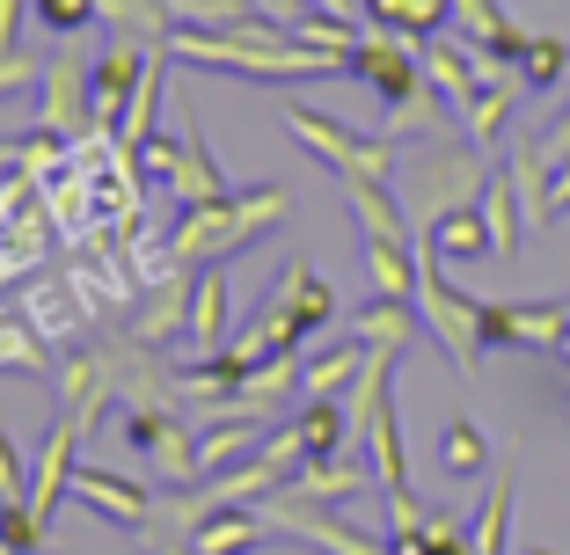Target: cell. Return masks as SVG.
I'll use <instances>...</instances> for the list:
<instances>
[{
    "label": "cell",
    "instance_id": "1",
    "mask_svg": "<svg viewBox=\"0 0 570 555\" xmlns=\"http://www.w3.org/2000/svg\"><path fill=\"white\" fill-rule=\"evenodd\" d=\"M168 59H184V67H213V73H249V81H315V73H352V59H336V51H315L301 44L293 30L278 22L249 16L235 30H176L168 37Z\"/></svg>",
    "mask_w": 570,
    "mask_h": 555
},
{
    "label": "cell",
    "instance_id": "2",
    "mask_svg": "<svg viewBox=\"0 0 570 555\" xmlns=\"http://www.w3.org/2000/svg\"><path fill=\"white\" fill-rule=\"evenodd\" d=\"M293 212V190L285 184H256V190H219L205 205H184L176 235H168V270H205L227 264L235 249H249L256 235H271L278 219Z\"/></svg>",
    "mask_w": 570,
    "mask_h": 555
},
{
    "label": "cell",
    "instance_id": "3",
    "mask_svg": "<svg viewBox=\"0 0 570 555\" xmlns=\"http://www.w3.org/2000/svg\"><path fill=\"white\" fill-rule=\"evenodd\" d=\"M336 321V293L330 278H322L315 264H285L278 286H271V300L256 307L249 337H242V351L249 358H278V351H301L315 329H330Z\"/></svg>",
    "mask_w": 570,
    "mask_h": 555
},
{
    "label": "cell",
    "instance_id": "4",
    "mask_svg": "<svg viewBox=\"0 0 570 555\" xmlns=\"http://www.w3.org/2000/svg\"><path fill=\"white\" fill-rule=\"evenodd\" d=\"M285 132L301 139L307 153H315L322 169L344 184V176H373V184H395V169H403V139L387 132H358V125L330 118V110H301V102H285Z\"/></svg>",
    "mask_w": 570,
    "mask_h": 555
},
{
    "label": "cell",
    "instance_id": "5",
    "mask_svg": "<svg viewBox=\"0 0 570 555\" xmlns=\"http://www.w3.org/2000/svg\"><path fill=\"white\" fill-rule=\"evenodd\" d=\"M490 184L483 169V147H432V153H410L403 161V212L410 227H439L446 212H461V205H475Z\"/></svg>",
    "mask_w": 570,
    "mask_h": 555
},
{
    "label": "cell",
    "instance_id": "6",
    "mask_svg": "<svg viewBox=\"0 0 570 555\" xmlns=\"http://www.w3.org/2000/svg\"><path fill=\"white\" fill-rule=\"evenodd\" d=\"M417 315H424V337H432L461 373L483 366V329H475L483 300H469V293L446 286V256H439L424 235H417Z\"/></svg>",
    "mask_w": 570,
    "mask_h": 555
},
{
    "label": "cell",
    "instance_id": "7",
    "mask_svg": "<svg viewBox=\"0 0 570 555\" xmlns=\"http://www.w3.org/2000/svg\"><path fill=\"white\" fill-rule=\"evenodd\" d=\"M118 432H125V446H132V454H147L176 489L205 483V468H198V432H190V424L176 417L168 403H154V395H132V403L118 409Z\"/></svg>",
    "mask_w": 570,
    "mask_h": 555
},
{
    "label": "cell",
    "instance_id": "8",
    "mask_svg": "<svg viewBox=\"0 0 570 555\" xmlns=\"http://www.w3.org/2000/svg\"><path fill=\"white\" fill-rule=\"evenodd\" d=\"M139 161H147L154 176H168V190L184 205H205V198H219V190H235L227 176H219V161L205 153V125L190 118V132L176 139V132H154L147 147H139Z\"/></svg>",
    "mask_w": 570,
    "mask_h": 555
},
{
    "label": "cell",
    "instance_id": "9",
    "mask_svg": "<svg viewBox=\"0 0 570 555\" xmlns=\"http://www.w3.org/2000/svg\"><path fill=\"white\" fill-rule=\"evenodd\" d=\"M352 81H366L373 96H381V110H403L410 96H424V88H432V81H424V59L403 44V37H387V30L352 44Z\"/></svg>",
    "mask_w": 570,
    "mask_h": 555
},
{
    "label": "cell",
    "instance_id": "10",
    "mask_svg": "<svg viewBox=\"0 0 570 555\" xmlns=\"http://www.w3.org/2000/svg\"><path fill=\"white\" fill-rule=\"evenodd\" d=\"M37 132L51 139H88L96 132V96H88V67H73V51L45 59V102H37Z\"/></svg>",
    "mask_w": 570,
    "mask_h": 555
},
{
    "label": "cell",
    "instance_id": "11",
    "mask_svg": "<svg viewBox=\"0 0 570 555\" xmlns=\"http://www.w3.org/2000/svg\"><path fill=\"white\" fill-rule=\"evenodd\" d=\"M67 497H73V505H88L96 519H110V526H132V534H147L154 512H161V505H154V489L132 483V475H118V468H73Z\"/></svg>",
    "mask_w": 570,
    "mask_h": 555
},
{
    "label": "cell",
    "instance_id": "12",
    "mask_svg": "<svg viewBox=\"0 0 570 555\" xmlns=\"http://www.w3.org/2000/svg\"><path fill=\"white\" fill-rule=\"evenodd\" d=\"M475 329H483V351L490 344H549L556 351L570 329V300H483Z\"/></svg>",
    "mask_w": 570,
    "mask_h": 555
},
{
    "label": "cell",
    "instance_id": "13",
    "mask_svg": "<svg viewBox=\"0 0 570 555\" xmlns=\"http://www.w3.org/2000/svg\"><path fill=\"white\" fill-rule=\"evenodd\" d=\"M190 270H161L147 286V300H132V344H147V351H161L168 337H184L190 329Z\"/></svg>",
    "mask_w": 570,
    "mask_h": 555
},
{
    "label": "cell",
    "instance_id": "14",
    "mask_svg": "<svg viewBox=\"0 0 570 555\" xmlns=\"http://www.w3.org/2000/svg\"><path fill=\"white\" fill-rule=\"evenodd\" d=\"M453 30L469 37L498 73H520V51H527V37H534V30H520V22L504 16L498 0H453Z\"/></svg>",
    "mask_w": 570,
    "mask_h": 555
},
{
    "label": "cell",
    "instance_id": "15",
    "mask_svg": "<svg viewBox=\"0 0 570 555\" xmlns=\"http://www.w3.org/2000/svg\"><path fill=\"white\" fill-rule=\"evenodd\" d=\"M366 483H381V475H373V460H358L352 446H344V454L301 460V468H293V483H285V497H301V505H344V497H366Z\"/></svg>",
    "mask_w": 570,
    "mask_h": 555
},
{
    "label": "cell",
    "instance_id": "16",
    "mask_svg": "<svg viewBox=\"0 0 570 555\" xmlns=\"http://www.w3.org/2000/svg\"><path fill=\"white\" fill-rule=\"evenodd\" d=\"M73 446H81V424L59 409V424L45 432V446H37V475H30V512L37 526L51 534V512L67 505V483H73Z\"/></svg>",
    "mask_w": 570,
    "mask_h": 555
},
{
    "label": "cell",
    "instance_id": "17",
    "mask_svg": "<svg viewBox=\"0 0 570 555\" xmlns=\"http://www.w3.org/2000/svg\"><path fill=\"white\" fill-rule=\"evenodd\" d=\"M344 205H352V219H358V235H373V241H410L417 227H410V212H403V198H395V184H373V176H344Z\"/></svg>",
    "mask_w": 570,
    "mask_h": 555
},
{
    "label": "cell",
    "instance_id": "18",
    "mask_svg": "<svg viewBox=\"0 0 570 555\" xmlns=\"http://www.w3.org/2000/svg\"><path fill=\"white\" fill-rule=\"evenodd\" d=\"M358 446H366L373 475H381V489L395 497V489H410V460H403V417H395V395H381V403L366 409V424H358Z\"/></svg>",
    "mask_w": 570,
    "mask_h": 555
},
{
    "label": "cell",
    "instance_id": "19",
    "mask_svg": "<svg viewBox=\"0 0 570 555\" xmlns=\"http://www.w3.org/2000/svg\"><path fill=\"white\" fill-rule=\"evenodd\" d=\"M417 329H424L417 300H381V293H373V300L352 315V337L366 344V351H410V344H417Z\"/></svg>",
    "mask_w": 570,
    "mask_h": 555
},
{
    "label": "cell",
    "instance_id": "20",
    "mask_svg": "<svg viewBox=\"0 0 570 555\" xmlns=\"http://www.w3.org/2000/svg\"><path fill=\"white\" fill-rule=\"evenodd\" d=\"M358 16L373 30L403 37V44H424V37H439L453 22V0H358Z\"/></svg>",
    "mask_w": 570,
    "mask_h": 555
},
{
    "label": "cell",
    "instance_id": "21",
    "mask_svg": "<svg viewBox=\"0 0 570 555\" xmlns=\"http://www.w3.org/2000/svg\"><path fill=\"white\" fill-rule=\"evenodd\" d=\"M16 300L30 307V321L45 329L51 344H67L73 329H81V321H96V315H88V300L73 293V278H37L30 293H16Z\"/></svg>",
    "mask_w": 570,
    "mask_h": 555
},
{
    "label": "cell",
    "instance_id": "22",
    "mask_svg": "<svg viewBox=\"0 0 570 555\" xmlns=\"http://www.w3.org/2000/svg\"><path fill=\"white\" fill-rule=\"evenodd\" d=\"M366 373V344L344 329L330 351H301V387L307 395H352V380Z\"/></svg>",
    "mask_w": 570,
    "mask_h": 555
},
{
    "label": "cell",
    "instance_id": "23",
    "mask_svg": "<svg viewBox=\"0 0 570 555\" xmlns=\"http://www.w3.org/2000/svg\"><path fill=\"white\" fill-rule=\"evenodd\" d=\"M358 249H366V278L381 300H417V241H373L358 235Z\"/></svg>",
    "mask_w": 570,
    "mask_h": 555
},
{
    "label": "cell",
    "instance_id": "24",
    "mask_svg": "<svg viewBox=\"0 0 570 555\" xmlns=\"http://www.w3.org/2000/svg\"><path fill=\"white\" fill-rule=\"evenodd\" d=\"M190 351H219L227 344V270L205 264L198 270V286H190Z\"/></svg>",
    "mask_w": 570,
    "mask_h": 555
},
{
    "label": "cell",
    "instance_id": "25",
    "mask_svg": "<svg viewBox=\"0 0 570 555\" xmlns=\"http://www.w3.org/2000/svg\"><path fill=\"white\" fill-rule=\"evenodd\" d=\"M293 432H301L307 460H322V454H344V446H358V438H352V409L336 403V395H307V403H301V417H293Z\"/></svg>",
    "mask_w": 570,
    "mask_h": 555
},
{
    "label": "cell",
    "instance_id": "26",
    "mask_svg": "<svg viewBox=\"0 0 570 555\" xmlns=\"http://www.w3.org/2000/svg\"><path fill=\"white\" fill-rule=\"evenodd\" d=\"M22 366V373H51V337L30 321L22 300H0V373Z\"/></svg>",
    "mask_w": 570,
    "mask_h": 555
},
{
    "label": "cell",
    "instance_id": "27",
    "mask_svg": "<svg viewBox=\"0 0 570 555\" xmlns=\"http://www.w3.org/2000/svg\"><path fill=\"white\" fill-rule=\"evenodd\" d=\"M424 241H432L446 264H483V256H498V249H490V219H483V205H461V212H446L439 227H424Z\"/></svg>",
    "mask_w": 570,
    "mask_h": 555
},
{
    "label": "cell",
    "instance_id": "28",
    "mask_svg": "<svg viewBox=\"0 0 570 555\" xmlns=\"http://www.w3.org/2000/svg\"><path fill=\"white\" fill-rule=\"evenodd\" d=\"M512 81H520V73H498V81H483L475 88V102H461V132H469V147H498V132H504V118H512Z\"/></svg>",
    "mask_w": 570,
    "mask_h": 555
},
{
    "label": "cell",
    "instance_id": "29",
    "mask_svg": "<svg viewBox=\"0 0 570 555\" xmlns=\"http://www.w3.org/2000/svg\"><path fill=\"white\" fill-rule=\"evenodd\" d=\"M475 205H483V219H490V249H498V264H512V256H520V227H527L512 176L490 169V184H483V198H475Z\"/></svg>",
    "mask_w": 570,
    "mask_h": 555
},
{
    "label": "cell",
    "instance_id": "30",
    "mask_svg": "<svg viewBox=\"0 0 570 555\" xmlns=\"http://www.w3.org/2000/svg\"><path fill=\"white\" fill-rule=\"evenodd\" d=\"M256 446H264V417L205 424V432H198V468H205V475H219V468H235V460H249Z\"/></svg>",
    "mask_w": 570,
    "mask_h": 555
},
{
    "label": "cell",
    "instance_id": "31",
    "mask_svg": "<svg viewBox=\"0 0 570 555\" xmlns=\"http://www.w3.org/2000/svg\"><path fill=\"white\" fill-rule=\"evenodd\" d=\"M512 497H520V475H512V468H498V475H490V497H483V512H475V526H469V555H504Z\"/></svg>",
    "mask_w": 570,
    "mask_h": 555
},
{
    "label": "cell",
    "instance_id": "32",
    "mask_svg": "<svg viewBox=\"0 0 570 555\" xmlns=\"http://www.w3.org/2000/svg\"><path fill=\"white\" fill-rule=\"evenodd\" d=\"M439 468L453 475V483H475V475L490 468V438L475 417H453L446 432H439Z\"/></svg>",
    "mask_w": 570,
    "mask_h": 555
},
{
    "label": "cell",
    "instance_id": "33",
    "mask_svg": "<svg viewBox=\"0 0 570 555\" xmlns=\"http://www.w3.org/2000/svg\"><path fill=\"white\" fill-rule=\"evenodd\" d=\"M161 59H168V51H161ZM161 59H154V67H147V81H139V96L132 102H125V118H118V132H110V139H118V147H147V139H154V110H161V81H168V67H161Z\"/></svg>",
    "mask_w": 570,
    "mask_h": 555
},
{
    "label": "cell",
    "instance_id": "34",
    "mask_svg": "<svg viewBox=\"0 0 570 555\" xmlns=\"http://www.w3.org/2000/svg\"><path fill=\"white\" fill-rule=\"evenodd\" d=\"M556 81H570V37H527V51H520V88L549 96Z\"/></svg>",
    "mask_w": 570,
    "mask_h": 555
},
{
    "label": "cell",
    "instance_id": "35",
    "mask_svg": "<svg viewBox=\"0 0 570 555\" xmlns=\"http://www.w3.org/2000/svg\"><path fill=\"white\" fill-rule=\"evenodd\" d=\"M161 8L176 16V30H235L256 16L249 0H161Z\"/></svg>",
    "mask_w": 570,
    "mask_h": 555
},
{
    "label": "cell",
    "instance_id": "36",
    "mask_svg": "<svg viewBox=\"0 0 570 555\" xmlns=\"http://www.w3.org/2000/svg\"><path fill=\"white\" fill-rule=\"evenodd\" d=\"M102 16V0H37V22H45L51 37H73L81 22Z\"/></svg>",
    "mask_w": 570,
    "mask_h": 555
},
{
    "label": "cell",
    "instance_id": "37",
    "mask_svg": "<svg viewBox=\"0 0 570 555\" xmlns=\"http://www.w3.org/2000/svg\"><path fill=\"white\" fill-rule=\"evenodd\" d=\"M0 505H30V468H22V446L0 424Z\"/></svg>",
    "mask_w": 570,
    "mask_h": 555
},
{
    "label": "cell",
    "instance_id": "38",
    "mask_svg": "<svg viewBox=\"0 0 570 555\" xmlns=\"http://www.w3.org/2000/svg\"><path fill=\"white\" fill-rule=\"evenodd\" d=\"M30 81H45V67H37L30 51H0V96L8 88H30Z\"/></svg>",
    "mask_w": 570,
    "mask_h": 555
},
{
    "label": "cell",
    "instance_id": "39",
    "mask_svg": "<svg viewBox=\"0 0 570 555\" xmlns=\"http://www.w3.org/2000/svg\"><path fill=\"white\" fill-rule=\"evenodd\" d=\"M541 153H549L556 169H563V161H570V110H563V118L549 125V132H541Z\"/></svg>",
    "mask_w": 570,
    "mask_h": 555
},
{
    "label": "cell",
    "instance_id": "40",
    "mask_svg": "<svg viewBox=\"0 0 570 555\" xmlns=\"http://www.w3.org/2000/svg\"><path fill=\"white\" fill-rule=\"evenodd\" d=\"M22 8H30V0H0V51H22V44H16V30H22Z\"/></svg>",
    "mask_w": 570,
    "mask_h": 555
},
{
    "label": "cell",
    "instance_id": "41",
    "mask_svg": "<svg viewBox=\"0 0 570 555\" xmlns=\"http://www.w3.org/2000/svg\"><path fill=\"white\" fill-rule=\"evenodd\" d=\"M307 8H315V16H336V22L358 16V0H307Z\"/></svg>",
    "mask_w": 570,
    "mask_h": 555
},
{
    "label": "cell",
    "instance_id": "42",
    "mask_svg": "<svg viewBox=\"0 0 570 555\" xmlns=\"http://www.w3.org/2000/svg\"><path fill=\"white\" fill-rule=\"evenodd\" d=\"M556 212H570V161L556 169Z\"/></svg>",
    "mask_w": 570,
    "mask_h": 555
},
{
    "label": "cell",
    "instance_id": "43",
    "mask_svg": "<svg viewBox=\"0 0 570 555\" xmlns=\"http://www.w3.org/2000/svg\"><path fill=\"white\" fill-rule=\"evenodd\" d=\"M527 555H563V548H527Z\"/></svg>",
    "mask_w": 570,
    "mask_h": 555
},
{
    "label": "cell",
    "instance_id": "44",
    "mask_svg": "<svg viewBox=\"0 0 570 555\" xmlns=\"http://www.w3.org/2000/svg\"><path fill=\"white\" fill-rule=\"evenodd\" d=\"M0 555H16V548H8V541H0Z\"/></svg>",
    "mask_w": 570,
    "mask_h": 555
}]
</instances>
